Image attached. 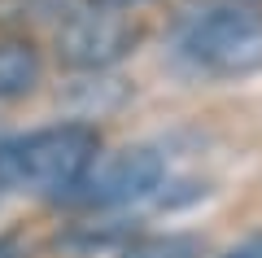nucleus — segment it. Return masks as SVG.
I'll list each match as a JSON object with an SVG mask.
<instances>
[{
	"label": "nucleus",
	"instance_id": "1",
	"mask_svg": "<svg viewBox=\"0 0 262 258\" xmlns=\"http://www.w3.org/2000/svg\"><path fill=\"white\" fill-rule=\"evenodd\" d=\"M101 131L92 123H53L27 136L0 140V188L66 197L96 166Z\"/></svg>",
	"mask_w": 262,
	"mask_h": 258
},
{
	"label": "nucleus",
	"instance_id": "2",
	"mask_svg": "<svg viewBox=\"0 0 262 258\" xmlns=\"http://www.w3.org/2000/svg\"><path fill=\"white\" fill-rule=\"evenodd\" d=\"M179 53L210 74H245L262 66V13L245 5H206L184 18Z\"/></svg>",
	"mask_w": 262,
	"mask_h": 258
},
{
	"label": "nucleus",
	"instance_id": "3",
	"mask_svg": "<svg viewBox=\"0 0 262 258\" xmlns=\"http://www.w3.org/2000/svg\"><path fill=\"white\" fill-rule=\"evenodd\" d=\"M162 180H166V157L153 145H127L110 153L101 166H92L83 184L66 193V202L88 206V210H114V206H131L149 197L153 188H162Z\"/></svg>",
	"mask_w": 262,
	"mask_h": 258
},
{
	"label": "nucleus",
	"instance_id": "4",
	"mask_svg": "<svg viewBox=\"0 0 262 258\" xmlns=\"http://www.w3.org/2000/svg\"><path fill=\"white\" fill-rule=\"evenodd\" d=\"M136 44H140V27L101 5L88 13H70L57 27V62L70 70H105L122 62Z\"/></svg>",
	"mask_w": 262,
	"mask_h": 258
},
{
	"label": "nucleus",
	"instance_id": "5",
	"mask_svg": "<svg viewBox=\"0 0 262 258\" xmlns=\"http://www.w3.org/2000/svg\"><path fill=\"white\" fill-rule=\"evenodd\" d=\"M39 74H44V62L31 39H0V101L35 92Z\"/></svg>",
	"mask_w": 262,
	"mask_h": 258
},
{
	"label": "nucleus",
	"instance_id": "6",
	"mask_svg": "<svg viewBox=\"0 0 262 258\" xmlns=\"http://www.w3.org/2000/svg\"><path fill=\"white\" fill-rule=\"evenodd\" d=\"M206 241L192 232H149V236H131L118 249V258H201Z\"/></svg>",
	"mask_w": 262,
	"mask_h": 258
},
{
	"label": "nucleus",
	"instance_id": "7",
	"mask_svg": "<svg viewBox=\"0 0 262 258\" xmlns=\"http://www.w3.org/2000/svg\"><path fill=\"white\" fill-rule=\"evenodd\" d=\"M223 258H262V236H249V241H241L236 249H227Z\"/></svg>",
	"mask_w": 262,
	"mask_h": 258
},
{
	"label": "nucleus",
	"instance_id": "8",
	"mask_svg": "<svg viewBox=\"0 0 262 258\" xmlns=\"http://www.w3.org/2000/svg\"><path fill=\"white\" fill-rule=\"evenodd\" d=\"M0 258H27V245L18 236H0Z\"/></svg>",
	"mask_w": 262,
	"mask_h": 258
},
{
	"label": "nucleus",
	"instance_id": "9",
	"mask_svg": "<svg viewBox=\"0 0 262 258\" xmlns=\"http://www.w3.org/2000/svg\"><path fill=\"white\" fill-rule=\"evenodd\" d=\"M92 5H101V9H131V5H140V0H92Z\"/></svg>",
	"mask_w": 262,
	"mask_h": 258
}]
</instances>
